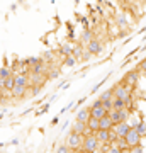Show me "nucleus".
Wrapping results in <instances>:
<instances>
[{"label":"nucleus","mask_w":146,"mask_h":153,"mask_svg":"<svg viewBox=\"0 0 146 153\" xmlns=\"http://www.w3.org/2000/svg\"><path fill=\"white\" fill-rule=\"evenodd\" d=\"M83 152H100V141L95 133H90V134H85L83 136V143H82V148Z\"/></svg>","instance_id":"1"},{"label":"nucleus","mask_w":146,"mask_h":153,"mask_svg":"<svg viewBox=\"0 0 146 153\" xmlns=\"http://www.w3.org/2000/svg\"><path fill=\"white\" fill-rule=\"evenodd\" d=\"M139 76H141V71L138 68H133V70L126 71V75L122 76L121 82L126 83V85H129V87H133V88H136L138 87V82H139Z\"/></svg>","instance_id":"2"},{"label":"nucleus","mask_w":146,"mask_h":153,"mask_svg":"<svg viewBox=\"0 0 146 153\" xmlns=\"http://www.w3.org/2000/svg\"><path fill=\"white\" fill-rule=\"evenodd\" d=\"M65 143L70 146V150H80L82 143H83V136L70 129V133H68V134H66V138H65Z\"/></svg>","instance_id":"3"},{"label":"nucleus","mask_w":146,"mask_h":153,"mask_svg":"<svg viewBox=\"0 0 146 153\" xmlns=\"http://www.w3.org/2000/svg\"><path fill=\"white\" fill-rule=\"evenodd\" d=\"M133 90L134 88L133 87H129V85H126V83H122V82H119V83H116L112 87V92H114V97H117V99H127L133 94Z\"/></svg>","instance_id":"4"},{"label":"nucleus","mask_w":146,"mask_h":153,"mask_svg":"<svg viewBox=\"0 0 146 153\" xmlns=\"http://www.w3.org/2000/svg\"><path fill=\"white\" fill-rule=\"evenodd\" d=\"M141 140H143V136L138 133L136 128H131L129 131H127V134H126V141H127V145H129V150L133 146H136V145H139Z\"/></svg>","instance_id":"5"},{"label":"nucleus","mask_w":146,"mask_h":153,"mask_svg":"<svg viewBox=\"0 0 146 153\" xmlns=\"http://www.w3.org/2000/svg\"><path fill=\"white\" fill-rule=\"evenodd\" d=\"M107 114V111L104 109L102 105V100H100V97L95 99V102L92 104V107H90V116H93V117H97V119H100L102 116Z\"/></svg>","instance_id":"6"},{"label":"nucleus","mask_w":146,"mask_h":153,"mask_svg":"<svg viewBox=\"0 0 146 153\" xmlns=\"http://www.w3.org/2000/svg\"><path fill=\"white\" fill-rule=\"evenodd\" d=\"M87 49L92 53L93 56H99L100 53H102V49H104V44H102V41L100 39H97V38H93L90 43L87 44Z\"/></svg>","instance_id":"7"},{"label":"nucleus","mask_w":146,"mask_h":153,"mask_svg":"<svg viewBox=\"0 0 146 153\" xmlns=\"http://www.w3.org/2000/svg\"><path fill=\"white\" fill-rule=\"evenodd\" d=\"M71 131L78 133V134H82V136H85V134H90V129H88V126H87V123H83V121H78L75 119V123L71 124Z\"/></svg>","instance_id":"8"},{"label":"nucleus","mask_w":146,"mask_h":153,"mask_svg":"<svg viewBox=\"0 0 146 153\" xmlns=\"http://www.w3.org/2000/svg\"><path fill=\"white\" fill-rule=\"evenodd\" d=\"M27 94H31V87H24V85H14L10 90V95L14 99H24Z\"/></svg>","instance_id":"9"},{"label":"nucleus","mask_w":146,"mask_h":153,"mask_svg":"<svg viewBox=\"0 0 146 153\" xmlns=\"http://www.w3.org/2000/svg\"><path fill=\"white\" fill-rule=\"evenodd\" d=\"M29 80H31V85H44L48 76H46V73H34V71H31L29 73Z\"/></svg>","instance_id":"10"},{"label":"nucleus","mask_w":146,"mask_h":153,"mask_svg":"<svg viewBox=\"0 0 146 153\" xmlns=\"http://www.w3.org/2000/svg\"><path fill=\"white\" fill-rule=\"evenodd\" d=\"M114 129L117 131V134L122 138H126V134H127V131L131 129V124L129 121H122V123H117V124H114Z\"/></svg>","instance_id":"11"},{"label":"nucleus","mask_w":146,"mask_h":153,"mask_svg":"<svg viewBox=\"0 0 146 153\" xmlns=\"http://www.w3.org/2000/svg\"><path fill=\"white\" fill-rule=\"evenodd\" d=\"M93 38H95V33H93V29L87 27V29H83V33H82V36H80V43L87 46V44L90 43Z\"/></svg>","instance_id":"12"},{"label":"nucleus","mask_w":146,"mask_h":153,"mask_svg":"<svg viewBox=\"0 0 146 153\" xmlns=\"http://www.w3.org/2000/svg\"><path fill=\"white\" fill-rule=\"evenodd\" d=\"M73 53V44L68 43V41H65V43H61L60 49H58V55H61V58H65V56L71 55Z\"/></svg>","instance_id":"13"},{"label":"nucleus","mask_w":146,"mask_h":153,"mask_svg":"<svg viewBox=\"0 0 146 153\" xmlns=\"http://www.w3.org/2000/svg\"><path fill=\"white\" fill-rule=\"evenodd\" d=\"M87 126H88V129H90L92 133H97L99 129H100V123H99V119H97V117H93V116H90V117H88Z\"/></svg>","instance_id":"14"},{"label":"nucleus","mask_w":146,"mask_h":153,"mask_svg":"<svg viewBox=\"0 0 146 153\" xmlns=\"http://www.w3.org/2000/svg\"><path fill=\"white\" fill-rule=\"evenodd\" d=\"M88 117H90V107H83V109H80L78 112H76V117H75V119L87 123V121H88Z\"/></svg>","instance_id":"15"},{"label":"nucleus","mask_w":146,"mask_h":153,"mask_svg":"<svg viewBox=\"0 0 146 153\" xmlns=\"http://www.w3.org/2000/svg\"><path fill=\"white\" fill-rule=\"evenodd\" d=\"M99 123H100V128H102V129H110V128L114 126V123H112V119H110L109 114L102 116V117L99 119Z\"/></svg>","instance_id":"16"},{"label":"nucleus","mask_w":146,"mask_h":153,"mask_svg":"<svg viewBox=\"0 0 146 153\" xmlns=\"http://www.w3.org/2000/svg\"><path fill=\"white\" fill-rule=\"evenodd\" d=\"M14 85H16V78H14V73H12L10 76L4 78V90H5V92H10L12 88H14Z\"/></svg>","instance_id":"17"},{"label":"nucleus","mask_w":146,"mask_h":153,"mask_svg":"<svg viewBox=\"0 0 146 153\" xmlns=\"http://www.w3.org/2000/svg\"><path fill=\"white\" fill-rule=\"evenodd\" d=\"M60 68H58V66H54V65H49V71H48V80H56V78H58V76H60Z\"/></svg>","instance_id":"18"},{"label":"nucleus","mask_w":146,"mask_h":153,"mask_svg":"<svg viewBox=\"0 0 146 153\" xmlns=\"http://www.w3.org/2000/svg\"><path fill=\"white\" fill-rule=\"evenodd\" d=\"M116 22H117V27L119 29H127V26H129L124 14H117V16H116Z\"/></svg>","instance_id":"19"},{"label":"nucleus","mask_w":146,"mask_h":153,"mask_svg":"<svg viewBox=\"0 0 146 153\" xmlns=\"http://www.w3.org/2000/svg\"><path fill=\"white\" fill-rule=\"evenodd\" d=\"M95 134H97L100 145H102V143H109V129H102V128H100Z\"/></svg>","instance_id":"20"},{"label":"nucleus","mask_w":146,"mask_h":153,"mask_svg":"<svg viewBox=\"0 0 146 153\" xmlns=\"http://www.w3.org/2000/svg\"><path fill=\"white\" fill-rule=\"evenodd\" d=\"M71 55L75 56L78 61H82V56H83V44H82V43L75 44V46H73V53H71Z\"/></svg>","instance_id":"21"},{"label":"nucleus","mask_w":146,"mask_h":153,"mask_svg":"<svg viewBox=\"0 0 146 153\" xmlns=\"http://www.w3.org/2000/svg\"><path fill=\"white\" fill-rule=\"evenodd\" d=\"M116 145L119 146L121 152H129V145H127V141H126V138L119 136L117 140H116Z\"/></svg>","instance_id":"22"},{"label":"nucleus","mask_w":146,"mask_h":153,"mask_svg":"<svg viewBox=\"0 0 146 153\" xmlns=\"http://www.w3.org/2000/svg\"><path fill=\"white\" fill-rule=\"evenodd\" d=\"M46 63H49V65H54V51H51V49H48V51H44L43 56H41Z\"/></svg>","instance_id":"23"},{"label":"nucleus","mask_w":146,"mask_h":153,"mask_svg":"<svg viewBox=\"0 0 146 153\" xmlns=\"http://www.w3.org/2000/svg\"><path fill=\"white\" fill-rule=\"evenodd\" d=\"M63 63H65V66H75L76 63H78V60H76L73 55H68L63 58Z\"/></svg>","instance_id":"24"},{"label":"nucleus","mask_w":146,"mask_h":153,"mask_svg":"<svg viewBox=\"0 0 146 153\" xmlns=\"http://www.w3.org/2000/svg\"><path fill=\"white\" fill-rule=\"evenodd\" d=\"M136 129H138V133H139L141 136H146V123L143 119L139 121V124L136 126Z\"/></svg>","instance_id":"25"},{"label":"nucleus","mask_w":146,"mask_h":153,"mask_svg":"<svg viewBox=\"0 0 146 153\" xmlns=\"http://www.w3.org/2000/svg\"><path fill=\"white\" fill-rule=\"evenodd\" d=\"M12 75V70L9 68V66H2L0 68V78H7V76Z\"/></svg>","instance_id":"26"},{"label":"nucleus","mask_w":146,"mask_h":153,"mask_svg":"<svg viewBox=\"0 0 146 153\" xmlns=\"http://www.w3.org/2000/svg\"><path fill=\"white\" fill-rule=\"evenodd\" d=\"M109 99H114V92H112V88H109V90H105V92L100 94V100H109Z\"/></svg>","instance_id":"27"},{"label":"nucleus","mask_w":146,"mask_h":153,"mask_svg":"<svg viewBox=\"0 0 146 153\" xmlns=\"http://www.w3.org/2000/svg\"><path fill=\"white\" fill-rule=\"evenodd\" d=\"M117 138H119V134H117V131L114 129V126H112V128L109 129V143H114Z\"/></svg>","instance_id":"28"},{"label":"nucleus","mask_w":146,"mask_h":153,"mask_svg":"<svg viewBox=\"0 0 146 153\" xmlns=\"http://www.w3.org/2000/svg\"><path fill=\"white\" fill-rule=\"evenodd\" d=\"M112 100H114V99H109V100H102V105H104V109L107 111V114L114 109V107H112Z\"/></svg>","instance_id":"29"},{"label":"nucleus","mask_w":146,"mask_h":153,"mask_svg":"<svg viewBox=\"0 0 146 153\" xmlns=\"http://www.w3.org/2000/svg\"><path fill=\"white\" fill-rule=\"evenodd\" d=\"M43 87L44 85H31V94H33V95H38V94L43 90Z\"/></svg>","instance_id":"30"},{"label":"nucleus","mask_w":146,"mask_h":153,"mask_svg":"<svg viewBox=\"0 0 146 153\" xmlns=\"http://www.w3.org/2000/svg\"><path fill=\"white\" fill-rule=\"evenodd\" d=\"M129 152H133V153H143V152H145V146H143V143H139V145H136V146L131 148Z\"/></svg>","instance_id":"31"},{"label":"nucleus","mask_w":146,"mask_h":153,"mask_svg":"<svg viewBox=\"0 0 146 153\" xmlns=\"http://www.w3.org/2000/svg\"><path fill=\"white\" fill-rule=\"evenodd\" d=\"M56 152H60V153H68V152H70V146H68V145L65 143V145H61V146L56 148Z\"/></svg>","instance_id":"32"},{"label":"nucleus","mask_w":146,"mask_h":153,"mask_svg":"<svg viewBox=\"0 0 146 153\" xmlns=\"http://www.w3.org/2000/svg\"><path fill=\"white\" fill-rule=\"evenodd\" d=\"M41 60H43V58H39V56H33V58H27V63L33 66V65H36V63H38V61H41Z\"/></svg>","instance_id":"33"},{"label":"nucleus","mask_w":146,"mask_h":153,"mask_svg":"<svg viewBox=\"0 0 146 153\" xmlns=\"http://www.w3.org/2000/svg\"><path fill=\"white\" fill-rule=\"evenodd\" d=\"M136 68H138V70H139V71L146 70V58H143V60H141L139 63H138V65H136Z\"/></svg>","instance_id":"34"},{"label":"nucleus","mask_w":146,"mask_h":153,"mask_svg":"<svg viewBox=\"0 0 146 153\" xmlns=\"http://www.w3.org/2000/svg\"><path fill=\"white\" fill-rule=\"evenodd\" d=\"M92 56H93V55L90 53V51H88V49H87V51H83V56H82V61H85V63H87V61L90 60Z\"/></svg>","instance_id":"35"},{"label":"nucleus","mask_w":146,"mask_h":153,"mask_svg":"<svg viewBox=\"0 0 146 153\" xmlns=\"http://www.w3.org/2000/svg\"><path fill=\"white\" fill-rule=\"evenodd\" d=\"M48 109H49V102H48V104H44L43 107H41V109L38 111V116H41V114H46V112H48Z\"/></svg>","instance_id":"36"},{"label":"nucleus","mask_w":146,"mask_h":153,"mask_svg":"<svg viewBox=\"0 0 146 153\" xmlns=\"http://www.w3.org/2000/svg\"><path fill=\"white\" fill-rule=\"evenodd\" d=\"M58 123H60V116H56V117H54V119L51 121V126H56Z\"/></svg>","instance_id":"37"},{"label":"nucleus","mask_w":146,"mask_h":153,"mask_svg":"<svg viewBox=\"0 0 146 153\" xmlns=\"http://www.w3.org/2000/svg\"><path fill=\"white\" fill-rule=\"evenodd\" d=\"M143 33H146V27H143V29H139V31H138V34H143Z\"/></svg>","instance_id":"38"},{"label":"nucleus","mask_w":146,"mask_h":153,"mask_svg":"<svg viewBox=\"0 0 146 153\" xmlns=\"http://www.w3.org/2000/svg\"><path fill=\"white\" fill-rule=\"evenodd\" d=\"M141 75H143V76L146 78V70H143V71H141Z\"/></svg>","instance_id":"39"}]
</instances>
